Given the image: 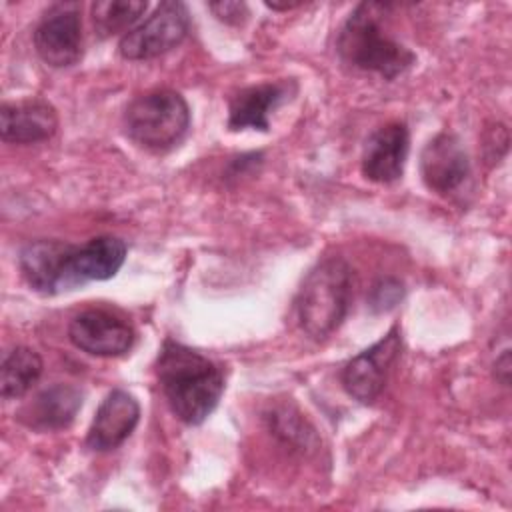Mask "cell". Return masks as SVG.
<instances>
[{
	"label": "cell",
	"mask_w": 512,
	"mask_h": 512,
	"mask_svg": "<svg viewBox=\"0 0 512 512\" xmlns=\"http://www.w3.org/2000/svg\"><path fill=\"white\" fill-rule=\"evenodd\" d=\"M410 150V134L406 124L388 122L376 128L362 152V174L370 182L390 184L404 174L406 158Z\"/></svg>",
	"instance_id": "cell-11"
},
{
	"label": "cell",
	"mask_w": 512,
	"mask_h": 512,
	"mask_svg": "<svg viewBox=\"0 0 512 512\" xmlns=\"http://www.w3.org/2000/svg\"><path fill=\"white\" fill-rule=\"evenodd\" d=\"M420 172L426 186L438 194H450L464 184L470 174V160L456 134H436L420 154Z\"/></svg>",
	"instance_id": "cell-10"
},
{
	"label": "cell",
	"mask_w": 512,
	"mask_h": 512,
	"mask_svg": "<svg viewBox=\"0 0 512 512\" xmlns=\"http://www.w3.org/2000/svg\"><path fill=\"white\" fill-rule=\"evenodd\" d=\"M34 48L52 68H68L82 58V20L76 4H56L34 30Z\"/></svg>",
	"instance_id": "cell-7"
},
{
	"label": "cell",
	"mask_w": 512,
	"mask_h": 512,
	"mask_svg": "<svg viewBox=\"0 0 512 512\" xmlns=\"http://www.w3.org/2000/svg\"><path fill=\"white\" fill-rule=\"evenodd\" d=\"M156 376L172 414L190 426L202 424L224 392L222 368L170 338L164 340L156 358Z\"/></svg>",
	"instance_id": "cell-1"
},
{
	"label": "cell",
	"mask_w": 512,
	"mask_h": 512,
	"mask_svg": "<svg viewBox=\"0 0 512 512\" xmlns=\"http://www.w3.org/2000/svg\"><path fill=\"white\" fill-rule=\"evenodd\" d=\"M70 342L92 356L112 358L126 354L134 344L132 326L106 310H84L70 320Z\"/></svg>",
	"instance_id": "cell-8"
},
{
	"label": "cell",
	"mask_w": 512,
	"mask_h": 512,
	"mask_svg": "<svg viewBox=\"0 0 512 512\" xmlns=\"http://www.w3.org/2000/svg\"><path fill=\"white\" fill-rule=\"evenodd\" d=\"M148 10L142 0H102L92 4V24L100 38H110L118 32H130L132 26Z\"/></svg>",
	"instance_id": "cell-18"
},
{
	"label": "cell",
	"mask_w": 512,
	"mask_h": 512,
	"mask_svg": "<svg viewBox=\"0 0 512 512\" xmlns=\"http://www.w3.org/2000/svg\"><path fill=\"white\" fill-rule=\"evenodd\" d=\"M190 128V108L182 94L160 88L134 98L124 112L128 138L144 150L166 152Z\"/></svg>",
	"instance_id": "cell-4"
},
{
	"label": "cell",
	"mask_w": 512,
	"mask_h": 512,
	"mask_svg": "<svg viewBox=\"0 0 512 512\" xmlns=\"http://www.w3.org/2000/svg\"><path fill=\"white\" fill-rule=\"evenodd\" d=\"M404 298V284L396 278H380L372 284L368 294V306L374 312H388Z\"/></svg>",
	"instance_id": "cell-19"
},
{
	"label": "cell",
	"mask_w": 512,
	"mask_h": 512,
	"mask_svg": "<svg viewBox=\"0 0 512 512\" xmlns=\"http://www.w3.org/2000/svg\"><path fill=\"white\" fill-rule=\"evenodd\" d=\"M126 260V244L116 236H96L82 246L70 244L64 274L66 290H74L94 280H108L116 276Z\"/></svg>",
	"instance_id": "cell-9"
},
{
	"label": "cell",
	"mask_w": 512,
	"mask_h": 512,
	"mask_svg": "<svg viewBox=\"0 0 512 512\" xmlns=\"http://www.w3.org/2000/svg\"><path fill=\"white\" fill-rule=\"evenodd\" d=\"M294 90V82H266L236 92L228 106V128L266 132L270 128V114L284 104Z\"/></svg>",
	"instance_id": "cell-14"
},
{
	"label": "cell",
	"mask_w": 512,
	"mask_h": 512,
	"mask_svg": "<svg viewBox=\"0 0 512 512\" xmlns=\"http://www.w3.org/2000/svg\"><path fill=\"white\" fill-rule=\"evenodd\" d=\"M138 420L140 404L130 392L122 388L108 392L88 428L86 446L94 452L116 450L134 432Z\"/></svg>",
	"instance_id": "cell-12"
},
{
	"label": "cell",
	"mask_w": 512,
	"mask_h": 512,
	"mask_svg": "<svg viewBox=\"0 0 512 512\" xmlns=\"http://www.w3.org/2000/svg\"><path fill=\"white\" fill-rule=\"evenodd\" d=\"M384 8V4L376 2L358 4L338 32L336 50L348 66L394 80L416 62V56L412 50L384 34L378 20Z\"/></svg>",
	"instance_id": "cell-2"
},
{
	"label": "cell",
	"mask_w": 512,
	"mask_h": 512,
	"mask_svg": "<svg viewBox=\"0 0 512 512\" xmlns=\"http://www.w3.org/2000/svg\"><path fill=\"white\" fill-rule=\"evenodd\" d=\"M58 128V114L46 100H22L2 104L0 134L4 142L36 144L52 138Z\"/></svg>",
	"instance_id": "cell-15"
},
{
	"label": "cell",
	"mask_w": 512,
	"mask_h": 512,
	"mask_svg": "<svg viewBox=\"0 0 512 512\" xmlns=\"http://www.w3.org/2000/svg\"><path fill=\"white\" fill-rule=\"evenodd\" d=\"M402 350L400 328L392 326L378 342L352 356L342 368L340 380L344 390L358 402H374L386 386L388 372Z\"/></svg>",
	"instance_id": "cell-6"
},
{
	"label": "cell",
	"mask_w": 512,
	"mask_h": 512,
	"mask_svg": "<svg viewBox=\"0 0 512 512\" xmlns=\"http://www.w3.org/2000/svg\"><path fill=\"white\" fill-rule=\"evenodd\" d=\"M82 398V390L72 384H52L20 408L18 420L38 432L62 430L74 422Z\"/></svg>",
	"instance_id": "cell-16"
},
{
	"label": "cell",
	"mask_w": 512,
	"mask_h": 512,
	"mask_svg": "<svg viewBox=\"0 0 512 512\" xmlns=\"http://www.w3.org/2000/svg\"><path fill=\"white\" fill-rule=\"evenodd\" d=\"M70 244L62 240H30L22 246L18 266L32 290L38 294L66 292L64 262Z\"/></svg>",
	"instance_id": "cell-13"
},
{
	"label": "cell",
	"mask_w": 512,
	"mask_h": 512,
	"mask_svg": "<svg viewBox=\"0 0 512 512\" xmlns=\"http://www.w3.org/2000/svg\"><path fill=\"white\" fill-rule=\"evenodd\" d=\"M2 398H22L42 374V358L38 352L26 346L12 348L2 360Z\"/></svg>",
	"instance_id": "cell-17"
},
{
	"label": "cell",
	"mask_w": 512,
	"mask_h": 512,
	"mask_svg": "<svg viewBox=\"0 0 512 512\" xmlns=\"http://www.w3.org/2000/svg\"><path fill=\"white\" fill-rule=\"evenodd\" d=\"M352 294V270L340 256L320 260L304 278L296 296V318L312 340L328 338L346 318Z\"/></svg>",
	"instance_id": "cell-3"
},
{
	"label": "cell",
	"mask_w": 512,
	"mask_h": 512,
	"mask_svg": "<svg viewBox=\"0 0 512 512\" xmlns=\"http://www.w3.org/2000/svg\"><path fill=\"white\" fill-rule=\"evenodd\" d=\"M190 30V12L186 4L168 0L142 24L126 32L118 42V52L126 60H150L176 48Z\"/></svg>",
	"instance_id": "cell-5"
},
{
	"label": "cell",
	"mask_w": 512,
	"mask_h": 512,
	"mask_svg": "<svg viewBox=\"0 0 512 512\" xmlns=\"http://www.w3.org/2000/svg\"><path fill=\"white\" fill-rule=\"evenodd\" d=\"M208 8L226 24H242L248 16V6L244 2H210Z\"/></svg>",
	"instance_id": "cell-20"
}]
</instances>
